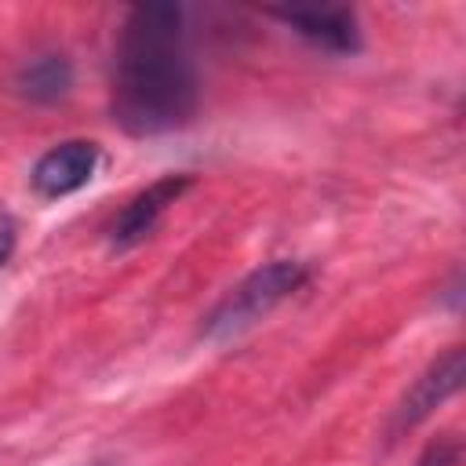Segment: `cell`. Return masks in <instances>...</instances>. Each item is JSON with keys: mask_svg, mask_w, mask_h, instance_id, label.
<instances>
[{"mask_svg": "<svg viewBox=\"0 0 466 466\" xmlns=\"http://www.w3.org/2000/svg\"><path fill=\"white\" fill-rule=\"evenodd\" d=\"M200 87L186 47L178 4H138L127 11L113 51V120L135 135H167L197 116Z\"/></svg>", "mask_w": 466, "mask_h": 466, "instance_id": "1", "label": "cell"}, {"mask_svg": "<svg viewBox=\"0 0 466 466\" xmlns=\"http://www.w3.org/2000/svg\"><path fill=\"white\" fill-rule=\"evenodd\" d=\"M306 280H309V269H306V262H295V258H273V262L251 269L204 317L200 335L211 339V342L237 339L240 331H248L262 317H269L284 299H291Z\"/></svg>", "mask_w": 466, "mask_h": 466, "instance_id": "2", "label": "cell"}, {"mask_svg": "<svg viewBox=\"0 0 466 466\" xmlns=\"http://www.w3.org/2000/svg\"><path fill=\"white\" fill-rule=\"evenodd\" d=\"M462 379H466V353H462V346H448L437 360L426 364V371L397 400L393 419H390V437L397 441L404 430L430 419L448 397H455L462 390Z\"/></svg>", "mask_w": 466, "mask_h": 466, "instance_id": "3", "label": "cell"}, {"mask_svg": "<svg viewBox=\"0 0 466 466\" xmlns=\"http://www.w3.org/2000/svg\"><path fill=\"white\" fill-rule=\"evenodd\" d=\"M102 164V149L91 138H69L51 146L29 171V186L40 200H58L84 189Z\"/></svg>", "mask_w": 466, "mask_h": 466, "instance_id": "4", "label": "cell"}, {"mask_svg": "<svg viewBox=\"0 0 466 466\" xmlns=\"http://www.w3.org/2000/svg\"><path fill=\"white\" fill-rule=\"evenodd\" d=\"M189 186H193V175H164V178L149 182V186H146L142 193H135V197L124 204V211L113 218V226H109V244L120 248V251H127V248L142 244L146 237H153V229H157V222L164 218V211H167Z\"/></svg>", "mask_w": 466, "mask_h": 466, "instance_id": "5", "label": "cell"}, {"mask_svg": "<svg viewBox=\"0 0 466 466\" xmlns=\"http://www.w3.org/2000/svg\"><path fill=\"white\" fill-rule=\"evenodd\" d=\"M284 25H291L302 40L317 44L320 51L350 55L360 47L357 15L350 7H320V11H273Z\"/></svg>", "mask_w": 466, "mask_h": 466, "instance_id": "6", "label": "cell"}, {"mask_svg": "<svg viewBox=\"0 0 466 466\" xmlns=\"http://www.w3.org/2000/svg\"><path fill=\"white\" fill-rule=\"evenodd\" d=\"M18 91L29 98V102H40V106H51L58 98L69 95L73 87V66L66 55L58 51H47V55H36L29 58L22 69H18Z\"/></svg>", "mask_w": 466, "mask_h": 466, "instance_id": "7", "label": "cell"}, {"mask_svg": "<svg viewBox=\"0 0 466 466\" xmlns=\"http://www.w3.org/2000/svg\"><path fill=\"white\" fill-rule=\"evenodd\" d=\"M459 455H462V448L455 437H437L426 444V451L415 459V466H459Z\"/></svg>", "mask_w": 466, "mask_h": 466, "instance_id": "8", "label": "cell"}, {"mask_svg": "<svg viewBox=\"0 0 466 466\" xmlns=\"http://www.w3.org/2000/svg\"><path fill=\"white\" fill-rule=\"evenodd\" d=\"M15 244H18V226H15V218L0 208V266H7V262H11Z\"/></svg>", "mask_w": 466, "mask_h": 466, "instance_id": "9", "label": "cell"}]
</instances>
